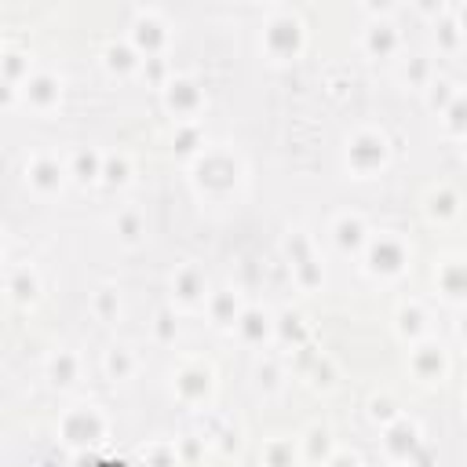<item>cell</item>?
<instances>
[{"label": "cell", "mask_w": 467, "mask_h": 467, "mask_svg": "<svg viewBox=\"0 0 467 467\" xmlns=\"http://www.w3.org/2000/svg\"><path fill=\"white\" fill-rule=\"evenodd\" d=\"M186 182L201 204H234L248 186V161L230 142H208V150L186 164Z\"/></svg>", "instance_id": "obj_1"}, {"label": "cell", "mask_w": 467, "mask_h": 467, "mask_svg": "<svg viewBox=\"0 0 467 467\" xmlns=\"http://www.w3.org/2000/svg\"><path fill=\"white\" fill-rule=\"evenodd\" d=\"M306 44H310V29L303 22V15L288 4H270L263 11V22H259V55L270 62V66H292L306 55Z\"/></svg>", "instance_id": "obj_2"}, {"label": "cell", "mask_w": 467, "mask_h": 467, "mask_svg": "<svg viewBox=\"0 0 467 467\" xmlns=\"http://www.w3.org/2000/svg\"><path fill=\"white\" fill-rule=\"evenodd\" d=\"M412 259H416L412 241L401 230H372V237H368L358 266H361V274L368 281L394 285V281H401L412 270Z\"/></svg>", "instance_id": "obj_3"}, {"label": "cell", "mask_w": 467, "mask_h": 467, "mask_svg": "<svg viewBox=\"0 0 467 467\" xmlns=\"http://www.w3.org/2000/svg\"><path fill=\"white\" fill-rule=\"evenodd\" d=\"M394 142L379 124H358L343 135V168L350 179H376L390 168Z\"/></svg>", "instance_id": "obj_4"}, {"label": "cell", "mask_w": 467, "mask_h": 467, "mask_svg": "<svg viewBox=\"0 0 467 467\" xmlns=\"http://www.w3.org/2000/svg\"><path fill=\"white\" fill-rule=\"evenodd\" d=\"M277 252H281V263H285L288 281L296 285V292H303V296H317V292H325V285H328L325 259H321V252H317V241H314L303 226L285 230Z\"/></svg>", "instance_id": "obj_5"}, {"label": "cell", "mask_w": 467, "mask_h": 467, "mask_svg": "<svg viewBox=\"0 0 467 467\" xmlns=\"http://www.w3.org/2000/svg\"><path fill=\"white\" fill-rule=\"evenodd\" d=\"M55 434H58V441H62L73 456L95 452V449L106 445V438H109V416H106V409L95 405V401H73V405H66V409L58 412Z\"/></svg>", "instance_id": "obj_6"}, {"label": "cell", "mask_w": 467, "mask_h": 467, "mask_svg": "<svg viewBox=\"0 0 467 467\" xmlns=\"http://www.w3.org/2000/svg\"><path fill=\"white\" fill-rule=\"evenodd\" d=\"M168 390L171 398L190 409V412H208L212 401H215V390H219V379H215V365L208 358H182L171 372H168Z\"/></svg>", "instance_id": "obj_7"}, {"label": "cell", "mask_w": 467, "mask_h": 467, "mask_svg": "<svg viewBox=\"0 0 467 467\" xmlns=\"http://www.w3.org/2000/svg\"><path fill=\"white\" fill-rule=\"evenodd\" d=\"M22 186L40 197V201H51L58 197L66 186H69V164H66V153H55V150H33L26 161H22Z\"/></svg>", "instance_id": "obj_8"}, {"label": "cell", "mask_w": 467, "mask_h": 467, "mask_svg": "<svg viewBox=\"0 0 467 467\" xmlns=\"http://www.w3.org/2000/svg\"><path fill=\"white\" fill-rule=\"evenodd\" d=\"M212 277L208 270L197 263V259H182L168 270V303L179 310V314H197L204 310L208 296H212Z\"/></svg>", "instance_id": "obj_9"}, {"label": "cell", "mask_w": 467, "mask_h": 467, "mask_svg": "<svg viewBox=\"0 0 467 467\" xmlns=\"http://www.w3.org/2000/svg\"><path fill=\"white\" fill-rule=\"evenodd\" d=\"M157 95L171 124H201V117L208 113V91L193 73H175Z\"/></svg>", "instance_id": "obj_10"}, {"label": "cell", "mask_w": 467, "mask_h": 467, "mask_svg": "<svg viewBox=\"0 0 467 467\" xmlns=\"http://www.w3.org/2000/svg\"><path fill=\"white\" fill-rule=\"evenodd\" d=\"M427 445V434H423V423L416 416H398L394 423L379 427V452L390 467H412L420 449Z\"/></svg>", "instance_id": "obj_11"}, {"label": "cell", "mask_w": 467, "mask_h": 467, "mask_svg": "<svg viewBox=\"0 0 467 467\" xmlns=\"http://www.w3.org/2000/svg\"><path fill=\"white\" fill-rule=\"evenodd\" d=\"M124 36L135 44L142 58H161L168 55V44H171V22L161 7H135Z\"/></svg>", "instance_id": "obj_12"}, {"label": "cell", "mask_w": 467, "mask_h": 467, "mask_svg": "<svg viewBox=\"0 0 467 467\" xmlns=\"http://www.w3.org/2000/svg\"><path fill=\"white\" fill-rule=\"evenodd\" d=\"M405 372H409L420 387H441V383L449 379V372H452L449 347H445L441 339H434V336L412 343L409 354H405Z\"/></svg>", "instance_id": "obj_13"}, {"label": "cell", "mask_w": 467, "mask_h": 467, "mask_svg": "<svg viewBox=\"0 0 467 467\" xmlns=\"http://www.w3.org/2000/svg\"><path fill=\"white\" fill-rule=\"evenodd\" d=\"M18 99H22V106H26L29 113L51 117V113H58L62 102H66V77L55 73V69H47V66H36V69L29 73V80L22 84Z\"/></svg>", "instance_id": "obj_14"}, {"label": "cell", "mask_w": 467, "mask_h": 467, "mask_svg": "<svg viewBox=\"0 0 467 467\" xmlns=\"http://www.w3.org/2000/svg\"><path fill=\"white\" fill-rule=\"evenodd\" d=\"M358 51H361L368 62H398L401 51H405V36H401V29H398V18H372V22H361Z\"/></svg>", "instance_id": "obj_15"}, {"label": "cell", "mask_w": 467, "mask_h": 467, "mask_svg": "<svg viewBox=\"0 0 467 467\" xmlns=\"http://www.w3.org/2000/svg\"><path fill=\"white\" fill-rule=\"evenodd\" d=\"M434 296L456 310L467 306V252H445L434 259Z\"/></svg>", "instance_id": "obj_16"}, {"label": "cell", "mask_w": 467, "mask_h": 467, "mask_svg": "<svg viewBox=\"0 0 467 467\" xmlns=\"http://www.w3.org/2000/svg\"><path fill=\"white\" fill-rule=\"evenodd\" d=\"M44 296V277L36 270V263L29 259H11L4 263V299L18 310H29L36 306Z\"/></svg>", "instance_id": "obj_17"}, {"label": "cell", "mask_w": 467, "mask_h": 467, "mask_svg": "<svg viewBox=\"0 0 467 467\" xmlns=\"http://www.w3.org/2000/svg\"><path fill=\"white\" fill-rule=\"evenodd\" d=\"M244 310H248V299H244V292L237 285H215L201 314H204V321H208L212 332L234 336V328H237V321H241Z\"/></svg>", "instance_id": "obj_18"}, {"label": "cell", "mask_w": 467, "mask_h": 467, "mask_svg": "<svg viewBox=\"0 0 467 467\" xmlns=\"http://www.w3.org/2000/svg\"><path fill=\"white\" fill-rule=\"evenodd\" d=\"M368 237H372V226H368V219H365L361 212L343 208V212H336V215L328 219V241H332V248H336L339 255H347V259H361Z\"/></svg>", "instance_id": "obj_19"}, {"label": "cell", "mask_w": 467, "mask_h": 467, "mask_svg": "<svg viewBox=\"0 0 467 467\" xmlns=\"http://www.w3.org/2000/svg\"><path fill=\"white\" fill-rule=\"evenodd\" d=\"M274 314H277V310H270V306H263V303H248V310L241 314V321H237V328H234V339H237L241 347H248V350H259V354L270 350L274 339H277Z\"/></svg>", "instance_id": "obj_20"}, {"label": "cell", "mask_w": 467, "mask_h": 467, "mask_svg": "<svg viewBox=\"0 0 467 467\" xmlns=\"http://www.w3.org/2000/svg\"><path fill=\"white\" fill-rule=\"evenodd\" d=\"M288 379H292V368L285 365V358L281 354H274V350H263V354H255V361H252V368H248V383H252V390L259 394V398H281L285 394V387H288Z\"/></svg>", "instance_id": "obj_21"}, {"label": "cell", "mask_w": 467, "mask_h": 467, "mask_svg": "<svg viewBox=\"0 0 467 467\" xmlns=\"http://www.w3.org/2000/svg\"><path fill=\"white\" fill-rule=\"evenodd\" d=\"M44 379H47V387L58 390V394L77 390L80 379H84V358H80V350H73V347H55V350L44 358Z\"/></svg>", "instance_id": "obj_22"}, {"label": "cell", "mask_w": 467, "mask_h": 467, "mask_svg": "<svg viewBox=\"0 0 467 467\" xmlns=\"http://www.w3.org/2000/svg\"><path fill=\"white\" fill-rule=\"evenodd\" d=\"M420 212H423V219L431 226H449V223L460 219L463 197H460V190L452 182H431L423 190V197H420Z\"/></svg>", "instance_id": "obj_23"}, {"label": "cell", "mask_w": 467, "mask_h": 467, "mask_svg": "<svg viewBox=\"0 0 467 467\" xmlns=\"http://www.w3.org/2000/svg\"><path fill=\"white\" fill-rule=\"evenodd\" d=\"M197 431L208 438V445H212V452H219V456H234V452H241V427L234 423V416H226V412H219V409H208V412H197Z\"/></svg>", "instance_id": "obj_24"}, {"label": "cell", "mask_w": 467, "mask_h": 467, "mask_svg": "<svg viewBox=\"0 0 467 467\" xmlns=\"http://www.w3.org/2000/svg\"><path fill=\"white\" fill-rule=\"evenodd\" d=\"M431 321H434V317H431V306H427L423 299H401V303L394 306V317H390L394 336H398L405 347L427 339V336H431Z\"/></svg>", "instance_id": "obj_25"}, {"label": "cell", "mask_w": 467, "mask_h": 467, "mask_svg": "<svg viewBox=\"0 0 467 467\" xmlns=\"http://www.w3.org/2000/svg\"><path fill=\"white\" fill-rule=\"evenodd\" d=\"M142 62H146V58L135 51V44H131L128 36H109V40L102 44V51H99V66H102L113 80H131V77H139Z\"/></svg>", "instance_id": "obj_26"}, {"label": "cell", "mask_w": 467, "mask_h": 467, "mask_svg": "<svg viewBox=\"0 0 467 467\" xmlns=\"http://www.w3.org/2000/svg\"><path fill=\"white\" fill-rule=\"evenodd\" d=\"M109 234H113V241H117L120 248L135 252V248H142L146 237H150V215H146L139 204H120V208L109 215Z\"/></svg>", "instance_id": "obj_27"}, {"label": "cell", "mask_w": 467, "mask_h": 467, "mask_svg": "<svg viewBox=\"0 0 467 467\" xmlns=\"http://www.w3.org/2000/svg\"><path fill=\"white\" fill-rule=\"evenodd\" d=\"M102 161H106V150L91 146V142H80L66 153V164H69V182L77 190H91V186H102Z\"/></svg>", "instance_id": "obj_28"}, {"label": "cell", "mask_w": 467, "mask_h": 467, "mask_svg": "<svg viewBox=\"0 0 467 467\" xmlns=\"http://www.w3.org/2000/svg\"><path fill=\"white\" fill-rule=\"evenodd\" d=\"M139 368H142V358H139V350L131 347V343H109L106 350H102V376L113 383V387H124V383H131L135 376H139Z\"/></svg>", "instance_id": "obj_29"}, {"label": "cell", "mask_w": 467, "mask_h": 467, "mask_svg": "<svg viewBox=\"0 0 467 467\" xmlns=\"http://www.w3.org/2000/svg\"><path fill=\"white\" fill-rule=\"evenodd\" d=\"M434 77H438V66H434L431 55H401L398 66H394V84H398L401 91L423 95Z\"/></svg>", "instance_id": "obj_30"}, {"label": "cell", "mask_w": 467, "mask_h": 467, "mask_svg": "<svg viewBox=\"0 0 467 467\" xmlns=\"http://www.w3.org/2000/svg\"><path fill=\"white\" fill-rule=\"evenodd\" d=\"M299 376L306 379V387L314 390V394H332L336 387H339V365H336V358L332 354H325V350H314V354H306L303 358V365H299Z\"/></svg>", "instance_id": "obj_31"}, {"label": "cell", "mask_w": 467, "mask_h": 467, "mask_svg": "<svg viewBox=\"0 0 467 467\" xmlns=\"http://www.w3.org/2000/svg\"><path fill=\"white\" fill-rule=\"evenodd\" d=\"M296 441H299V456H303L306 467H321L339 449V441H336V434H332L328 423H306Z\"/></svg>", "instance_id": "obj_32"}, {"label": "cell", "mask_w": 467, "mask_h": 467, "mask_svg": "<svg viewBox=\"0 0 467 467\" xmlns=\"http://www.w3.org/2000/svg\"><path fill=\"white\" fill-rule=\"evenodd\" d=\"M33 69H36V62L26 47H18L11 40L0 47V88L4 91H22V84L29 80Z\"/></svg>", "instance_id": "obj_33"}, {"label": "cell", "mask_w": 467, "mask_h": 467, "mask_svg": "<svg viewBox=\"0 0 467 467\" xmlns=\"http://www.w3.org/2000/svg\"><path fill=\"white\" fill-rule=\"evenodd\" d=\"M274 325H277V339H274V347H285L288 354H296V350H303V347L310 343V321H306L303 310H296V306H281V310L274 314Z\"/></svg>", "instance_id": "obj_34"}, {"label": "cell", "mask_w": 467, "mask_h": 467, "mask_svg": "<svg viewBox=\"0 0 467 467\" xmlns=\"http://www.w3.org/2000/svg\"><path fill=\"white\" fill-rule=\"evenodd\" d=\"M88 310L99 325H117L124 317V296H120V285L113 281H99L88 296Z\"/></svg>", "instance_id": "obj_35"}, {"label": "cell", "mask_w": 467, "mask_h": 467, "mask_svg": "<svg viewBox=\"0 0 467 467\" xmlns=\"http://www.w3.org/2000/svg\"><path fill=\"white\" fill-rule=\"evenodd\" d=\"M131 182H135V157H131L128 150H120V146L106 150V161H102V186L113 190V193H120V190H128Z\"/></svg>", "instance_id": "obj_36"}, {"label": "cell", "mask_w": 467, "mask_h": 467, "mask_svg": "<svg viewBox=\"0 0 467 467\" xmlns=\"http://www.w3.org/2000/svg\"><path fill=\"white\" fill-rule=\"evenodd\" d=\"M208 150V135L201 124H171V157H179L182 164L197 161Z\"/></svg>", "instance_id": "obj_37"}, {"label": "cell", "mask_w": 467, "mask_h": 467, "mask_svg": "<svg viewBox=\"0 0 467 467\" xmlns=\"http://www.w3.org/2000/svg\"><path fill=\"white\" fill-rule=\"evenodd\" d=\"M259 467H303L299 441L288 438V434H274V438H266L263 449H259Z\"/></svg>", "instance_id": "obj_38"}, {"label": "cell", "mask_w": 467, "mask_h": 467, "mask_svg": "<svg viewBox=\"0 0 467 467\" xmlns=\"http://www.w3.org/2000/svg\"><path fill=\"white\" fill-rule=\"evenodd\" d=\"M179 336H182V314H179L171 303L157 306V310L150 314V339H153L157 347H175Z\"/></svg>", "instance_id": "obj_39"}, {"label": "cell", "mask_w": 467, "mask_h": 467, "mask_svg": "<svg viewBox=\"0 0 467 467\" xmlns=\"http://www.w3.org/2000/svg\"><path fill=\"white\" fill-rule=\"evenodd\" d=\"M431 44L438 47V55H456V51L467 47L463 36H460V26H456V18H452V4H449L445 15H438V18L431 22Z\"/></svg>", "instance_id": "obj_40"}, {"label": "cell", "mask_w": 467, "mask_h": 467, "mask_svg": "<svg viewBox=\"0 0 467 467\" xmlns=\"http://www.w3.org/2000/svg\"><path fill=\"white\" fill-rule=\"evenodd\" d=\"M398 416H405V409H401V401L390 394V390H372L368 394V401H365V420L379 431V427H387V423H394Z\"/></svg>", "instance_id": "obj_41"}, {"label": "cell", "mask_w": 467, "mask_h": 467, "mask_svg": "<svg viewBox=\"0 0 467 467\" xmlns=\"http://www.w3.org/2000/svg\"><path fill=\"white\" fill-rule=\"evenodd\" d=\"M139 463H142V467H186L182 456H179L175 438H150V441L139 449Z\"/></svg>", "instance_id": "obj_42"}, {"label": "cell", "mask_w": 467, "mask_h": 467, "mask_svg": "<svg viewBox=\"0 0 467 467\" xmlns=\"http://www.w3.org/2000/svg\"><path fill=\"white\" fill-rule=\"evenodd\" d=\"M438 120H441L445 139H452V142H463V146H467V88H460V91H456V99L445 106V113H441Z\"/></svg>", "instance_id": "obj_43"}, {"label": "cell", "mask_w": 467, "mask_h": 467, "mask_svg": "<svg viewBox=\"0 0 467 467\" xmlns=\"http://www.w3.org/2000/svg\"><path fill=\"white\" fill-rule=\"evenodd\" d=\"M456 91H460V84H456L452 77L438 73V77L431 80V88L423 91V102H427V109H431V113H438V117H441V113H445V106L456 99Z\"/></svg>", "instance_id": "obj_44"}, {"label": "cell", "mask_w": 467, "mask_h": 467, "mask_svg": "<svg viewBox=\"0 0 467 467\" xmlns=\"http://www.w3.org/2000/svg\"><path fill=\"white\" fill-rule=\"evenodd\" d=\"M175 445H179V456H182V463L186 467H197L208 452H212V445H208V438L193 427V431H182L179 438H175Z\"/></svg>", "instance_id": "obj_45"}, {"label": "cell", "mask_w": 467, "mask_h": 467, "mask_svg": "<svg viewBox=\"0 0 467 467\" xmlns=\"http://www.w3.org/2000/svg\"><path fill=\"white\" fill-rule=\"evenodd\" d=\"M171 77H175V69H171L168 55H161V58H146L142 69H139V80H146V84L157 88V91H164V84H168Z\"/></svg>", "instance_id": "obj_46"}, {"label": "cell", "mask_w": 467, "mask_h": 467, "mask_svg": "<svg viewBox=\"0 0 467 467\" xmlns=\"http://www.w3.org/2000/svg\"><path fill=\"white\" fill-rule=\"evenodd\" d=\"M358 15H361L365 22H372V18H398L401 7H398V4H376V0H365V4H358Z\"/></svg>", "instance_id": "obj_47"}, {"label": "cell", "mask_w": 467, "mask_h": 467, "mask_svg": "<svg viewBox=\"0 0 467 467\" xmlns=\"http://www.w3.org/2000/svg\"><path fill=\"white\" fill-rule=\"evenodd\" d=\"M321 467H365V460H361V452L358 449H347V445H339Z\"/></svg>", "instance_id": "obj_48"}, {"label": "cell", "mask_w": 467, "mask_h": 467, "mask_svg": "<svg viewBox=\"0 0 467 467\" xmlns=\"http://www.w3.org/2000/svg\"><path fill=\"white\" fill-rule=\"evenodd\" d=\"M452 332H456V343L467 350V306L456 314V325H452Z\"/></svg>", "instance_id": "obj_49"}, {"label": "cell", "mask_w": 467, "mask_h": 467, "mask_svg": "<svg viewBox=\"0 0 467 467\" xmlns=\"http://www.w3.org/2000/svg\"><path fill=\"white\" fill-rule=\"evenodd\" d=\"M452 18H456L460 36H463V44H467V0H463V4H452Z\"/></svg>", "instance_id": "obj_50"}, {"label": "cell", "mask_w": 467, "mask_h": 467, "mask_svg": "<svg viewBox=\"0 0 467 467\" xmlns=\"http://www.w3.org/2000/svg\"><path fill=\"white\" fill-rule=\"evenodd\" d=\"M431 463H434V449H431V445H423V449H420V456H416V463H412V467H431Z\"/></svg>", "instance_id": "obj_51"}, {"label": "cell", "mask_w": 467, "mask_h": 467, "mask_svg": "<svg viewBox=\"0 0 467 467\" xmlns=\"http://www.w3.org/2000/svg\"><path fill=\"white\" fill-rule=\"evenodd\" d=\"M460 405H463V420H467V383H463V394H460Z\"/></svg>", "instance_id": "obj_52"}, {"label": "cell", "mask_w": 467, "mask_h": 467, "mask_svg": "<svg viewBox=\"0 0 467 467\" xmlns=\"http://www.w3.org/2000/svg\"><path fill=\"white\" fill-rule=\"evenodd\" d=\"M463 171H467V146H463Z\"/></svg>", "instance_id": "obj_53"}, {"label": "cell", "mask_w": 467, "mask_h": 467, "mask_svg": "<svg viewBox=\"0 0 467 467\" xmlns=\"http://www.w3.org/2000/svg\"><path fill=\"white\" fill-rule=\"evenodd\" d=\"M244 467H252V463H244ZM255 467H259V463H255Z\"/></svg>", "instance_id": "obj_54"}]
</instances>
